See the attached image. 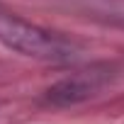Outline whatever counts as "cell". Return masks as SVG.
I'll return each mask as SVG.
<instances>
[{"label": "cell", "mask_w": 124, "mask_h": 124, "mask_svg": "<svg viewBox=\"0 0 124 124\" xmlns=\"http://www.w3.org/2000/svg\"><path fill=\"white\" fill-rule=\"evenodd\" d=\"M0 44L20 56L46 63H71L83 54L73 39H66L63 34L44 29L10 12H0Z\"/></svg>", "instance_id": "cell-1"}, {"label": "cell", "mask_w": 124, "mask_h": 124, "mask_svg": "<svg viewBox=\"0 0 124 124\" xmlns=\"http://www.w3.org/2000/svg\"><path fill=\"white\" fill-rule=\"evenodd\" d=\"M109 80H112L109 66H90L85 71H76L68 78H61L58 83H54L44 93V100L54 107H73L100 95L109 85Z\"/></svg>", "instance_id": "cell-2"}, {"label": "cell", "mask_w": 124, "mask_h": 124, "mask_svg": "<svg viewBox=\"0 0 124 124\" xmlns=\"http://www.w3.org/2000/svg\"><path fill=\"white\" fill-rule=\"evenodd\" d=\"M56 3L100 24L124 29V0H56Z\"/></svg>", "instance_id": "cell-3"}]
</instances>
